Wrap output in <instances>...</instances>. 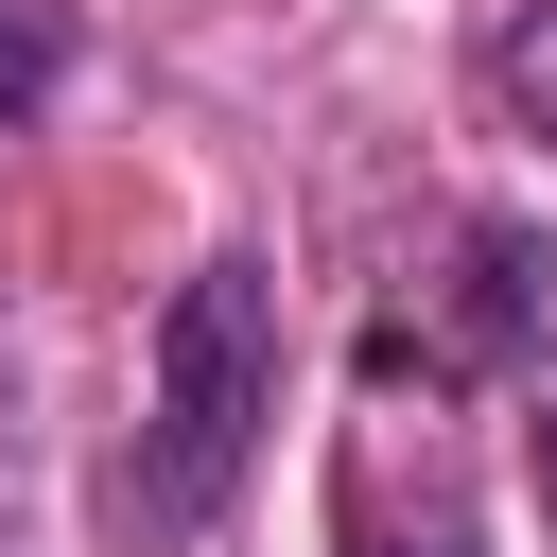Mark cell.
<instances>
[{
  "instance_id": "cell-1",
  "label": "cell",
  "mask_w": 557,
  "mask_h": 557,
  "mask_svg": "<svg viewBox=\"0 0 557 557\" xmlns=\"http://www.w3.org/2000/svg\"><path fill=\"white\" fill-rule=\"evenodd\" d=\"M261 435H278V278H261L244 244H209V261L174 278L157 348H139V435H122V470H104V522H122V540H209V522L244 505Z\"/></svg>"
},
{
  "instance_id": "cell-2",
  "label": "cell",
  "mask_w": 557,
  "mask_h": 557,
  "mask_svg": "<svg viewBox=\"0 0 557 557\" xmlns=\"http://www.w3.org/2000/svg\"><path fill=\"white\" fill-rule=\"evenodd\" d=\"M540 296H557V244H540V226H453L435 331H383V366H400V348H435V366H522V348H540Z\"/></svg>"
},
{
  "instance_id": "cell-3",
  "label": "cell",
  "mask_w": 557,
  "mask_h": 557,
  "mask_svg": "<svg viewBox=\"0 0 557 557\" xmlns=\"http://www.w3.org/2000/svg\"><path fill=\"white\" fill-rule=\"evenodd\" d=\"M52 87H70V17L52 0H0V122H35Z\"/></svg>"
},
{
  "instance_id": "cell-4",
  "label": "cell",
  "mask_w": 557,
  "mask_h": 557,
  "mask_svg": "<svg viewBox=\"0 0 557 557\" xmlns=\"http://www.w3.org/2000/svg\"><path fill=\"white\" fill-rule=\"evenodd\" d=\"M487 87H505V104H522V122H540V139H557V17H522V35H505V52H487Z\"/></svg>"
},
{
  "instance_id": "cell-5",
  "label": "cell",
  "mask_w": 557,
  "mask_h": 557,
  "mask_svg": "<svg viewBox=\"0 0 557 557\" xmlns=\"http://www.w3.org/2000/svg\"><path fill=\"white\" fill-rule=\"evenodd\" d=\"M348 557H487L453 505H418V522H348Z\"/></svg>"
},
{
  "instance_id": "cell-6",
  "label": "cell",
  "mask_w": 557,
  "mask_h": 557,
  "mask_svg": "<svg viewBox=\"0 0 557 557\" xmlns=\"http://www.w3.org/2000/svg\"><path fill=\"white\" fill-rule=\"evenodd\" d=\"M540 505H557V366H540Z\"/></svg>"
}]
</instances>
